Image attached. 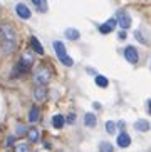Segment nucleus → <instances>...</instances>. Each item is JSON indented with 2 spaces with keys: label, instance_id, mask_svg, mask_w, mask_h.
Segmentation results:
<instances>
[{
  "label": "nucleus",
  "instance_id": "obj_18",
  "mask_svg": "<svg viewBox=\"0 0 151 152\" xmlns=\"http://www.w3.org/2000/svg\"><path fill=\"white\" fill-rule=\"evenodd\" d=\"M99 151L101 152H114V149H113V145L109 142H101L99 144Z\"/></svg>",
  "mask_w": 151,
  "mask_h": 152
},
{
  "label": "nucleus",
  "instance_id": "obj_1",
  "mask_svg": "<svg viewBox=\"0 0 151 152\" xmlns=\"http://www.w3.org/2000/svg\"><path fill=\"white\" fill-rule=\"evenodd\" d=\"M0 37H2V45H4V50L7 54H12L13 50L17 49V34L13 30L12 25L9 23H4L0 27Z\"/></svg>",
  "mask_w": 151,
  "mask_h": 152
},
{
  "label": "nucleus",
  "instance_id": "obj_2",
  "mask_svg": "<svg viewBox=\"0 0 151 152\" xmlns=\"http://www.w3.org/2000/svg\"><path fill=\"white\" fill-rule=\"evenodd\" d=\"M54 50H56V55H57V58L64 64V65L71 67L72 64H74V60H72V58L69 57V55H67V52H66V45H64L62 42H59V40L54 42Z\"/></svg>",
  "mask_w": 151,
  "mask_h": 152
},
{
  "label": "nucleus",
  "instance_id": "obj_17",
  "mask_svg": "<svg viewBox=\"0 0 151 152\" xmlns=\"http://www.w3.org/2000/svg\"><path fill=\"white\" fill-rule=\"evenodd\" d=\"M52 124H54V127L61 129V127L64 125V117L62 115H54L52 117Z\"/></svg>",
  "mask_w": 151,
  "mask_h": 152
},
{
  "label": "nucleus",
  "instance_id": "obj_22",
  "mask_svg": "<svg viewBox=\"0 0 151 152\" xmlns=\"http://www.w3.org/2000/svg\"><path fill=\"white\" fill-rule=\"evenodd\" d=\"M136 39H138V40H141L143 44H146V39H144V37H143L141 34H139V32H136Z\"/></svg>",
  "mask_w": 151,
  "mask_h": 152
},
{
  "label": "nucleus",
  "instance_id": "obj_6",
  "mask_svg": "<svg viewBox=\"0 0 151 152\" xmlns=\"http://www.w3.org/2000/svg\"><path fill=\"white\" fill-rule=\"evenodd\" d=\"M15 12H17V15L20 18H24V20L30 18V10H29V7L24 5V4H17V5H15Z\"/></svg>",
  "mask_w": 151,
  "mask_h": 152
},
{
  "label": "nucleus",
  "instance_id": "obj_3",
  "mask_svg": "<svg viewBox=\"0 0 151 152\" xmlns=\"http://www.w3.org/2000/svg\"><path fill=\"white\" fill-rule=\"evenodd\" d=\"M49 77H50V74H49V70H47L44 65L37 67L36 72H34V80H36V84H37V85H42V87L47 84Z\"/></svg>",
  "mask_w": 151,
  "mask_h": 152
},
{
  "label": "nucleus",
  "instance_id": "obj_7",
  "mask_svg": "<svg viewBox=\"0 0 151 152\" xmlns=\"http://www.w3.org/2000/svg\"><path fill=\"white\" fill-rule=\"evenodd\" d=\"M116 18H109L106 23H102V25H99V32L101 34H109V32H113V28L116 27Z\"/></svg>",
  "mask_w": 151,
  "mask_h": 152
},
{
  "label": "nucleus",
  "instance_id": "obj_25",
  "mask_svg": "<svg viewBox=\"0 0 151 152\" xmlns=\"http://www.w3.org/2000/svg\"><path fill=\"white\" fill-rule=\"evenodd\" d=\"M13 144V137H9V140H7V145H12Z\"/></svg>",
  "mask_w": 151,
  "mask_h": 152
},
{
  "label": "nucleus",
  "instance_id": "obj_15",
  "mask_svg": "<svg viewBox=\"0 0 151 152\" xmlns=\"http://www.w3.org/2000/svg\"><path fill=\"white\" fill-rule=\"evenodd\" d=\"M96 84L101 87V89H106L107 85H109V80H107L106 77H102V75H98L96 77Z\"/></svg>",
  "mask_w": 151,
  "mask_h": 152
},
{
  "label": "nucleus",
  "instance_id": "obj_11",
  "mask_svg": "<svg viewBox=\"0 0 151 152\" xmlns=\"http://www.w3.org/2000/svg\"><path fill=\"white\" fill-rule=\"evenodd\" d=\"M32 4L37 7V10H39V12H42V14H44V12H47V0H32Z\"/></svg>",
  "mask_w": 151,
  "mask_h": 152
},
{
  "label": "nucleus",
  "instance_id": "obj_12",
  "mask_svg": "<svg viewBox=\"0 0 151 152\" xmlns=\"http://www.w3.org/2000/svg\"><path fill=\"white\" fill-rule=\"evenodd\" d=\"M64 34H66V37L69 39V40H77V39H79V35H81L79 30H76V28H67Z\"/></svg>",
  "mask_w": 151,
  "mask_h": 152
},
{
  "label": "nucleus",
  "instance_id": "obj_13",
  "mask_svg": "<svg viewBox=\"0 0 151 152\" xmlns=\"http://www.w3.org/2000/svg\"><path fill=\"white\" fill-rule=\"evenodd\" d=\"M84 124L87 125V127H94V125H96V115L91 114V112H87L84 115Z\"/></svg>",
  "mask_w": 151,
  "mask_h": 152
},
{
  "label": "nucleus",
  "instance_id": "obj_23",
  "mask_svg": "<svg viewBox=\"0 0 151 152\" xmlns=\"http://www.w3.org/2000/svg\"><path fill=\"white\" fill-rule=\"evenodd\" d=\"M17 134H25V129H24L22 125H19L17 127Z\"/></svg>",
  "mask_w": 151,
  "mask_h": 152
},
{
  "label": "nucleus",
  "instance_id": "obj_14",
  "mask_svg": "<svg viewBox=\"0 0 151 152\" xmlns=\"http://www.w3.org/2000/svg\"><path fill=\"white\" fill-rule=\"evenodd\" d=\"M29 121H30L32 124L39 121V109H37V107H32V109H30V114H29Z\"/></svg>",
  "mask_w": 151,
  "mask_h": 152
},
{
  "label": "nucleus",
  "instance_id": "obj_8",
  "mask_svg": "<svg viewBox=\"0 0 151 152\" xmlns=\"http://www.w3.org/2000/svg\"><path fill=\"white\" fill-rule=\"evenodd\" d=\"M129 144H131V137H129L126 132H121L119 135H118V145L119 147H129Z\"/></svg>",
  "mask_w": 151,
  "mask_h": 152
},
{
  "label": "nucleus",
  "instance_id": "obj_5",
  "mask_svg": "<svg viewBox=\"0 0 151 152\" xmlns=\"http://www.w3.org/2000/svg\"><path fill=\"white\" fill-rule=\"evenodd\" d=\"M124 57H126V60H128L129 64H136V62H138V58H139L138 57V50L129 45V47H126V49H124Z\"/></svg>",
  "mask_w": 151,
  "mask_h": 152
},
{
  "label": "nucleus",
  "instance_id": "obj_16",
  "mask_svg": "<svg viewBox=\"0 0 151 152\" xmlns=\"http://www.w3.org/2000/svg\"><path fill=\"white\" fill-rule=\"evenodd\" d=\"M27 135H29V139H30L32 142H37V140H39V130H37L36 127H32V129L27 132Z\"/></svg>",
  "mask_w": 151,
  "mask_h": 152
},
{
  "label": "nucleus",
  "instance_id": "obj_26",
  "mask_svg": "<svg viewBox=\"0 0 151 152\" xmlns=\"http://www.w3.org/2000/svg\"><path fill=\"white\" fill-rule=\"evenodd\" d=\"M148 109H150V114H151V100L148 102Z\"/></svg>",
  "mask_w": 151,
  "mask_h": 152
},
{
  "label": "nucleus",
  "instance_id": "obj_20",
  "mask_svg": "<svg viewBox=\"0 0 151 152\" xmlns=\"http://www.w3.org/2000/svg\"><path fill=\"white\" fill-rule=\"evenodd\" d=\"M106 130H107V134H114V130H116V124L113 121H109L106 124Z\"/></svg>",
  "mask_w": 151,
  "mask_h": 152
},
{
  "label": "nucleus",
  "instance_id": "obj_10",
  "mask_svg": "<svg viewBox=\"0 0 151 152\" xmlns=\"http://www.w3.org/2000/svg\"><path fill=\"white\" fill-rule=\"evenodd\" d=\"M30 45H32V49L36 50L39 55L44 54V49H42V45H40V42L37 40V37H30Z\"/></svg>",
  "mask_w": 151,
  "mask_h": 152
},
{
  "label": "nucleus",
  "instance_id": "obj_9",
  "mask_svg": "<svg viewBox=\"0 0 151 152\" xmlns=\"http://www.w3.org/2000/svg\"><path fill=\"white\" fill-rule=\"evenodd\" d=\"M134 129L138 130V132H148V130H150V122L144 121V119H141V121H136V124H134Z\"/></svg>",
  "mask_w": 151,
  "mask_h": 152
},
{
  "label": "nucleus",
  "instance_id": "obj_19",
  "mask_svg": "<svg viewBox=\"0 0 151 152\" xmlns=\"http://www.w3.org/2000/svg\"><path fill=\"white\" fill-rule=\"evenodd\" d=\"M34 95H36V97H37V100H44V99H45V92H44V87H42V85H39V89H37L36 92H34Z\"/></svg>",
  "mask_w": 151,
  "mask_h": 152
},
{
  "label": "nucleus",
  "instance_id": "obj_24",
  "mask_svg": "<svg viewBox=\"0 0 151 152\" xmlns=\"http://www.w3.org/2000/svg\"><path fill=\"white\" fill-rule=\"evenodd\" d=\"M74 121H76V115H74V114H71V115L67 117V122H74Z\"/></svg>",
  "mask_w": 151,
  "mask_h": 152
},
{
  "label": "nucleus",
  "instance_id": "obj_21",
  "mask_svg": "<svg viewBox=\"0 0 151 152\" xmlns=\"http://www.w3.org/2000/svg\"><path fill=\"white\" fill-rule=\"evenodd\" d=\"M15 152H30V151H29L27 144H19V145H15Z\"/></svg>",
  "mask_w": 151,
  "mask_h": 152
},
{
  "label": "nucleus",
  "instance_id": "obj_4",
  "mask_svg": "<svg viewBox=\"0 0 151 152\" xmlns=\"http://www.w3.org/2000/svg\"><path fill=\"white\" fill-rule=\"evenodd\" d=\"M116 22L121 25V28H129L131 27V17L126 14L124 10H119V12L116 14Z\"/></svg>",
  "mask_w": 151,
  "mask_h": 152
}]
</instances>
